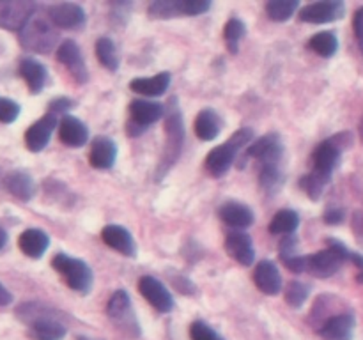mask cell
<instances>
[{
	"label": "cell",
	"mask_w": 363,
	"mask_h": 340,
	"mask_svg": "<svg viewBox=\"0 0 363 340\" xmlns=\"http://www.w3.org/2000/svg\"><path fill=\"white\" fill-rule=\"evenodd\" d=\"M131 120L138 126L145 128L156 123L163 117V106L158 101H147V99H135L130 105Z\"/></svg>",
	"instance_id": "obj_22"
},
{
	"label": "cell",
	"mask_w": 363,
	"mask_h": 340,
	"mask_svg": "<svg viewBox=\"0 0 363 340\" xmlns=\"http://www.w3.org/2000/svg\"><path fill=\"white\" fill-rule=\"evenodd\" d=\"M11 301H13V296H11L9 290L0 283V307H6V305H9Z\"/></svg>",
	"instance_id": "obj_44"
},
{
	"label": "cell",
	"mask_w": 363,
	"mask_h": 340,
	"mask_svg": "<svg viewBox=\"0 0 363 340\" xmlns=\"http://www.w3.org/2000/svg\"><path fill=\"white\" fill-rule=\"evenodd\" d=\"M170 85V73H160L155 76L147 78H135L131 80L130 89L140 96H147V98H158L167 92Z\"/></svg>",
	"instance_id": "obj_21"
},
{
	"label": "cell",
	"mask_w": 363,
	"mask_h": 340,
	"mask_svg": "<svg viewBox=\"0 0 363 340\" xmlns=\"http://www.w3.org/2000/svg\"><path fill=\"white\" fill-rule=\"evenodd\" d=\"M149 16L156 20H167V18L179 16L176 9V0H158L149 6Z\"/></svg>",
	"instance_id": "obj_37"
},
{
	"label": "cell",
	"mask_w": 363,
	"mask_h": 340,
	"mask_svg": "<svg viewBox=\"0 0 363 340\" xmlns=\"http://www.w3.org/2000/svg\"><path fill=\"white\" fill-rule=\"evenodd\" d=\"M346 13V6L340 0H328V2L308 4L300 11V20L305 23H332L340 20Z\"/></svg>",
	"instance_id": "obj_7"
},
{
	"label": "cell",
	"mask_w": 363,
	"mask_h": 340,
	"mask_svg": "<svg viewBox=\"0 0 363 340\" xmlns=\"http://www.w3.org/2000/svg\"><path fill=\"white\" fill-rule=\"evenodd\" d=\"M34 13V4L25 0H0V27L21 30L25 21Z\"/></svg>",
	"instance_id": "obj_8"
},
{
	"label": "cell",
	"mask_w": 363,
	"mask_h": 340,
	"mask_svg": "<svg viewBox=\"0 0 363 340\" xmlns=\"http://www.w3.org/2000/svg\"><path fill=\"white\" fill-rule=\"evenodd\" d=\"M30 328L35 340H62L66 336V326L48 315H43L30 322Z\"/></svg>",
	"instance_id": "obj_26"
},
{
	"label": "cell",
	"mask_w": 363,
	"mask_h": 340,
	"mask_svg": "<svg viewBox=\"0 0 363 340\" xmlns=\"http://www.w3.org/2000/svg\"><path fill=\"white\" fill-rule=\"evenodd\" d=\"M308 287L303 282H291L286 289V301L294 308H300L308 298Z\"/></svg>",
	"instance_id": "obj_36"
},
{
	"label": "cell",
	"mask_w": 363,
	"mask_h": 340,
	"mask_svg": "<svg viewBox=\"0 0 363 340\" xmlns=\"http://www.w3.org/2000/svg\"><path fill=\"white\" fill-rule=\"evenodd\" d=\"M96 55H98L99 62L108 71L119 69V53H117V48L112 39H98V42H96Z\"/></svg>",
	"instance_id": "obj_31"
},
{
	"label": "cell",
	"mask_w": 363,
	"mask_h": 340,
	"mask_svg": "<svg viewBox=\"0 0 363 340\" xmlns=\"http://www.w3.org/2000/svg\"><path fill=\"white\" fill-rule=\"evenodd\" d=\"M298 6H300L298 0H272L266 4V13L272 20L286 21L296 13Z\"/></svg>",
	"instance_id": "obj_33"
},
{
	"label": "cell",
	"mask_w": 363,
	"mask_h": 340,
	"mask_svg": "<svg viewBox=\"0 0 363 340\" xmlns=\"http://www.w3.org/2000/svg\"><path fill=\"white\" fill-rule=\"evenodd\" d=\"M300 225V216L293 209H282L273 216L272 223H269V230L273 234H291L298 229Z\"/></svg>",
	"instance_id": "obj_29"
},
{
	"label": "cell",
	"mask_w": 363,
	"mask_h": 340,
	"mask_svg": "<svg viewBox=\"0 0 363 340\" xmlns=\"http://www.w3.org/2000/svg\"><path fill=\"white\" fill-rule=\"evenodd\" d=\"M57 57L69 69V73L73 74V78L78 84H85L87 81V67H85L84 59H82V52L77 42L71 41V39L60 42L59 50H57Z\"/></svg>",
	"instance_id": "obj_12"
},
{
	"label": "cell",
	"mask_w": 363,
	"mask_h": 340,
	"mask_svg": "<svg viewBox=\"0 0 363 340\" xmlns=\"http://www.w3.org/2000/svg\"><path fill=\"white\" fill-rule=\"evenodd\" d=\"M360 138L363 140V117H362V123H360Z\"/></svg>",
	"instance_id": "obj_46"
},
{
	"label": "cell",
	"mask_w": 363,
	"mask_h": 340,
	"mask_svg": "<svg viewBox=\"0 0 363 340\" xmlns=\"http://www.w3.org/2000/svg\"><path fill=\"white\" fill-rule=\"evenodd\" d=\"M106 314L108 317L116 322L119 328H123L124 333L131 336H137L140 333L138 328V321L133 314V308H131V301L128 293L124 290H116L110 298L108 305H106Z\"/></svg>",
	"instance_id": "obj_5"
},
{
	"label": "cell",
	"mask_w": 363,
	"mask_h": 340,
	"mask_svg": "<svg viewBox=\"0 0 363 340\" xmlns=\"http://www.w3.org/2000/svg\"><path fill=\"white\" fill-rule=\"evenodd\" d=\"M77 340H94V339H87V336H78Z\"/></svg>",
	"instance_id": "obj_47"
},
{
	"label": "cell",
	"mask_w": 363,
	"mask_h": 340,
	"mask_svg": "<svg viewBox=\"0 0 363 340\" xmlns=\"http://www.w3.org/2000/svg\"><path fill=\"white\" fill-rule=\"evenodd\" d=\"M245 34H247V27H245L243 21L238 20V18H230L227 21L225 28H223V38H225L227 48H229L230 53H238L240 42L245 38Z\"/></svg>",
	"instance_id": "obj_34"
},
{
	"label": "cell",
	"mask_w": 363,
	"mask_h": 340,
	"mask_svg": "<svg viewBox=\"0 0 363 340\" xmlns=\"http://www.w3.org/2000/svg\"><path fill=\"white\" fill-rule=\"evenodd\" d=\"M311 50H314L321 57H333L339 50V39L333 32H318L308 41Z\"/></svg>",
	"instance_id": "obj_30"
},
{
	"label": "cell",
	"mask_w": 363,
	"mask_h": 340,
	"mask_svg": "<svg viewBox=\"0 0 363 340\" xmlns=\"http://www.w3.org/2000/svg\"><path fill=\"white\" fill-rule=\"evenodd\" d=\"M211 7L208 0H176V9L179 16H197Z\"/></svg>",
	"instance_id": "obj_35"
},
{
	"label": "cell",
	"mask_w": 363,
	"mask_h": 340,
	"mask_svg": "<svg viewBox=\"0 0 363 340\" xmlns=\"http://www.w3.org/2000/svg\"><path fill=\"white\" fill-rule=\"evenodd\" d=\"M222 130V119L215 110H202L195 119V133L201 140H215Z\"/></svg>",
	"instance_id": "obj_27"
},
{
	"label": "cell",
	"mask_w": 363,
	"mask_h": 340,
	"mask_svg": "<svg viewBox=\"0 0 363 340\" xmlns=\"http://www.w3.org/2000/svg\"><path fill=\"white\" fill-rule=\"evenodd\" d=\"M59 137L69 147H82L89 140V130L74 115H64L59 123Z\"/></svg>",
	"instance_id": "obj_17"
},
{
	"label": "cell",
	"mask_w": 363,
	"mask_h": 340,
	"mask_svg": "<svg viewBox=\"0 0 363 340\" xmlns=\"http://www.w3.org/2000/svg\"><path fill=\"white\" fill-rule=\"evenodd\" d=\"M350 259L351 251L342 243H339L335 239H330V244L326 250L305 257V271L318 276V278H328V276H333L339 271L344 261H350Z\"/></svg>",
	"instance_id": "obj_3"
},
{
	"label": "cell",
	"mask_w": 363,
	"mask_h": 340,
	"mask_svg": "<svg viewBox=\"0 0 363 340\" xmlns=\"http://www.w3.org/2000/svg\"><path fill=\"white\" fill-rule=\"evenodd\" d=\"M73 108V103L69 101V99H64V98H59L55 99L53 103H50V113H53V115H59V113H66Z\"/></svg>",
	"instance_id": "obj_41"
},
{
	"label": "cell",
	"mask_w": 363,
	"mask_h": 340,
	"mask_svg": "<svg viewBox=\"0 0 363 340\" xmlns=\"http://www.w3.org/2000/svg\"><path fill=\"white\" fill-rule=\"evenodd\" d=\"M6 243H7V232L2 229V227H0V250L6 246Z\"/></svg>",
	"instance_id": "obj_45"
},
{
	"label": "cell",
	"mask_w": 363,
	"mask_h": 340,
	"mask_svg": "<svg viewBox=\"0 0 363 340\" xmlns=\"http://www.w3.org/2000/svg\"><path fill=\"white\" fill-rule=\"evenodd\" d=\"M167 145H165V152H163L162 163L158 166L160 177L163 174L169 172L170 166L174 165V162L177 159L181 152V145H183V137H184V130H183V120H181L179 112H172L169 113L167 117Z\"/></svg>",
	"instance_id": "obj_6"
},
{
	"label": "cell",
	"mask_w": 363,
	"mask_h": 340,
	"mask_svg": "<svg viewBox=\"0 0 363 340\" xmlns=\"http://www.w3.org/2000/svg\"><path fill=\"white\" fill-rule=\"evenodd\" d=\"M20 115V105L9 98H0V123H14Z\"/></svg>",
	"instance_id": "obj_40"
},
{
	"label": "cell",
	"mask_w": 363,
	"mask_h": 340,
	"mask_svg": "<svg viewBox=\"0 0 363 340\" xmlns=\"http://www.w3.org/2000/svg\"><path fill=\"white\" fill-rule=\"evenodd\" d=\"M53 268L64 276L67 285L73 290H78V293L85 294L91 290L92 287V271L84 261L80 259L69 257L66 254H59L53 257L52 261Z\"/></svg>",
	"instance_id": "obj_4"
},
{
	"label": "cell",
	"mask_w": 363,
	"mask_h": 340,
	"mask_svg": "<svg viewBox=\"0 0 363 340\" xmlns=\"http://www.w3.org/2000/svg\"><path fill=\"white\" fill-rule=\"evenodd\" d=\"M225 250L234 261H238L243 266H252L255 259L254 243L252 237L245 232H233L227 236L225 241Z\"/></svg>",
	"instance_id": "obj_19"
},
{
	"label": "cell",
	"mask_w": 363,
	"mask_h": 340,
	"mask_svg": "<svg viewBox=\"0 0 363 340\" xmlns=\"http://www.w3.org/2000/svg\"><path fill=\"white\" fill-rule=\"evenodd\" d=\"M101 237L110 248L117 250L119 254L126 255V257H135V254H137V244H135L133 236H131L130 230L124 229V227L106 225L105 229H103Z\"/></svg>",
	"instance_id": "obj_16"
},
{
	"label": "cell",
	"mask_w": 363,
	"mask_h": 340,
	"mask_svg": "<svg viewBox=\"0 0 363 340\" xmlns=\"http://www.w3.org/2000/svg\"><path fill=\"white\" fill-rule=\"evenodd\" d=\"M342 147H346V145L339 142V137H333L319 144L318 149L314 151V170L332 176L333 169H335L340 159Z\"/></svg>",
	"instance_id": "obj_13"
},
{
	"label": "cell",
	"mask_w": 363,
	"mask_h": 340,
	"mask_svg": "<svg viewBox=\"0 0 363 340\" xmlns=\"http://www.w3.org/2000/svg\"><path fill=\"white\" fill-rule=\"evenodd\" d=\"M191 340H223L211 326L206 324L204 321H195L190 326Z\"/></svg>",
	"instance_id": "obj_38"
},
{
	"label": "cell",
	"mask_w": 363,
	"mask_h": 340,
	"mask_svg": "<svg viewBox=\"0 0 363 340\" xmlns=\"http://www.w3.org/2000/svg\"><path fill=\"white\" fill-rule=\"evenodd\" d=\"M252 158L261 159L262 165H279L282 158V142L277 133H269L261 137L259 140L252 142V145L247 151Z\"/></svg>",
	"instance_id": "obj_10"
},
{
	"label": "cell",
	"mask_w": 363,
	"mask_h": 340,
	"mask_svg": "<svg viewBox=\"0 0 363 340\" xmlns=\"http://www.w3.org/2000/svg\"><path fill=\"white\" fill-rule=\"evenodd\" d=\"M332 176L328 174L318 172V170H312L311 174L301 179V188L305 190V193L312 198V200H319V197L323 195V191L326 190V184L330 183Z\"/></svg>",
	"instance_id": "obj_32"
},
{
	"label": "cell",
	"mask_w": 363,
	"mask_h": 340,
	"mask_svg": "<svg viewBox=\"0 0 363 340\" xmlns=\"http://www.w3.org/2000/svg\"><path fill=\"white\" fill-rule=\"evenodd\" d=\"M57 126V115L53 113H46L45 117L38 120V123L32 124L30 128L25 133V144H27L28 151L39 152L48 145L50 138H52L53 130Z\"/></svg>",
	"instance_id": "obj_11"
},
{
	"label": "cell",
	"mask_w": 363,
	"mask_h": 340,
	"mask_svg": "<svg viewBox=\"0 0 363 340\" xmlns=\"http://www.w3.org/2000/svg\"><path fill=\"white\" fill-rule=\"evenodd\" d=\"M252 138H254V131L250 128H243V130L236 131L225 144L216 145L206 158L208 172L213 177H222L230 169L238 152L247 144H252Z\"/></svg>",
	"instance_id": "obj_1"
},
{
	"label": "cell",
	"mask_w": 363,
	"mask_h": 340,
	"mask_svg": "<svg viewBox=\"0 0 363 340\" xmlns=\"http://www.w3.org/2000/svg\"><path fill=\"white\" fill-rule=\"evenodd\" d=\"M48 18L55 27L60 28H77L84 25L85 11L82 6L73 2H64L52 6L48 9Z\"/></svg>",
	"instance_id": "obj_14"
},
{
	"label": "cell",
	"mask_w": 363,
	"mask_h": 340,
	"mask_svg": "<svg viewBox=\"0 0 363 340\" xmlns=\"http://www.w3.org/2000/svg\"><path fill=\"white\" fill-rule=\"evenodd\" d=\"M117 158V145L112 138L108 137H98L94 138L91 147V154H89V162L94 169L99 170H110L116 163Z\"/></svg>",
	"instance_id": "obj_18"
},
{
	"label": "cell",
	"mask_w": 363,
	"mask_h": 340,
	"mask_svg": "<svg viewBox=\"0 0 363 340\" xmlns=\"http://www.w3.org/2000/svg\"><path fill=\"white\" fill-rule=\"evenodd\" d=\"M220 216L223 222L230 227H238V229H245L254 223V212L248 205L240 204V202H229L220 209Z\"/></svg>",
	"instance_id": "obj_25"
},
{
	"label": "cell",
	"mask_w": 363,
	"mask_h": 340,
	"mask_svg": "<svg viewBox=\"0 0 363 340\" xmlns=\"http://www.w3.org/2000/svg\"><path fill=\"white\" fill-rule=\"evenodd\" d=\"M53 27L55 25L50 21L46 14L32 13L20 30L21 42H23L25 48L32 50V52H50L57 41V32Z\"/></svg>",
	"instance_id": "obj_2"
},
{
	"label": "cell",
	"mask_w": 363,
	"mask_h": 340,
	"mask_svg": "<svg viewBox=\"0 0 363 340\" xmlns=\"http://www.w3.org/2000/svg\"><path fill=\"white\" fill-rule=\"evenodd\" d=\"M358 280H360V282H363V271L360 273V275H358Z\"/></svg>",
	"instance_id": "obj_48"
},
{
	"label": "cell",
	"mask_w": 363,
	"mask_h": 340,
	"mask_svg": "<svg viewBox=\"0 0 363 340\" xmlns=\"http://www.w3.org/2000/svg\"><path fill=\"white\" fill-rule=\"evenodd\" d=\"M261 184L264 190L273 191L280 186V172L277 165H262Z\"/></svg>",
	"instance_id": "obj_39"
},
{
	"label": "cell",
	"mask_w": 363,
	"mask_h": 340,
	"mask_svg": "<svg viewBox=\"0 0 363 340\" xmlns=\"http://www.w3.org/2000/svg\"><path fill=\"white\" fill-rule=\"evenodd\" d=\"M20 74L23 76V80L27 81L32 94L41 92L43 89H45L46 80H48V71H46V67L34 59L21 60Z\"/></svg>",
	"instance_id": "obj_24"
},
{
	"label": "cell",
	"mask_w": 363,
	"mask_h": 340,
	"mask_svg": "<svg viewBox=\"0 0 363 340\" xmlns=\"http://www.w3.org/2000/svg\"><path fill=\"white\" fill-rule=\"evenodd\" d=\"M254 282L264 294H279L282 289V276L272 261H261L255 266Z\"/></svg>",
	"instance_id": "obj_20"
},
{
	"label": "cell",
	"mask_w": 363,
	"mask_h": 340,
	"mask_svg": "<svg viewBox=\"0 0 363 340\" xmlns=\"http://www.w3.org/2000/svg\"><path fill=\"white\" fill-rule=\"evenodd\" d=\"M354 34H357L358 38V42H360V48L363 52V7H360V9L357 11V14H354Z\"/></svg>",
	"instance_id": "obj_42"
},
{
	"label": "cell",
	"mask_w": 363,
	"mask_h": 340,
	"mask_svg": "<svg viewBox=\"0 0 363 340\" xmlns=\"http://www.w3.org/2000/svg\"><path fill=\"white\" fill-rule=\"evenodd\" d=\"M6 188L14 197L21 198V200H30L35 193L34 179L25 172H14L11 176H7Z\"/></svg>",
	"instance_id": "obj_28"
},
{
	"label": "cell",
	"mask_w": 363,
	"mask_h": 340,
	"mask_svg": "<svg viewBox=\"0 0 363 340\" xmlns=\"http://www.w3.org/2000/svg\"><path fill=\"white\" fill-rule=\"evenodd\" d=\"M18 244H20V250L23 251L27 257L39 259L43 257V254H45L46 250H48L50 237L39 229H27L25 232H21Z\"/></svg>",
	"instance_id": "obj_23"
},
{
	"label": "cell",
	"mask_w": 363,
	"mask_h": 340,
	"mask_svg": "<svg viewBox=\"0 0 363 340\" xmlns=\"http://www.w3.org/2000/svg\"><path fill=\"white\" fill-rule=\"evenodd\" d=\"M138 290L142 296L162 314H169L174 308V298L165 285L155 276H142L138 282Z\"/></svg>",
	"instance_id": "obj_9"
},
{
	"label": "cell",
	"mask_w": 363,
	"mask_h": 340,
	"mask_svg": "<svg viewBox=\"0 0 363 340\" xmlns=\"http://www.w3.org/2000/svg\"><path fill=\"white\" fill-rule=\"evenodd\" d=\"M354 321L353 314H339L330 317L319 329V335L325 340H351L354 333Z\"/></svg>",
	"instance_id": "obj_15"
},
{
	"label": "cell",
	"mask_w": 363,
	"mask_h": 340,
	"mask_svg": "<svg viewBox=\"0 0 363 340\" xmlns=\"http://www.w3.org/2000/svg\"><path fill=\"white\" fill-rule=\"evenodd\" d=\"M342 220H344V211H340V209H328V211L325 212L326 223H332V225H335V223H340Z\"/></svg>",
	"instance_id": "obj_43"
}]
</instances>
